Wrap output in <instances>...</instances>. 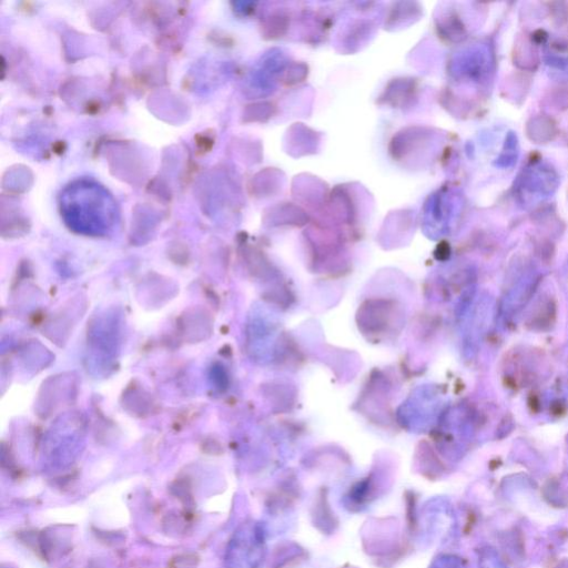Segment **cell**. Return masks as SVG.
I'll return each instance as SVG.
<instances>
[{"label":"cell","mask_w":568,"mask_h":568,"mask_svg":"<svg viewBox=\"0 0 568 568\" xmlns=\"http://www.w3.org/2000/svg\"><path fill=\"white\" fill-rule=\"evenodd\" d=\"M60 210L70 227L86 232H104L117 221L113 196L94 182L78 181L60 196Z\"/></svg>","instance_id":"1"}]
</instances>
